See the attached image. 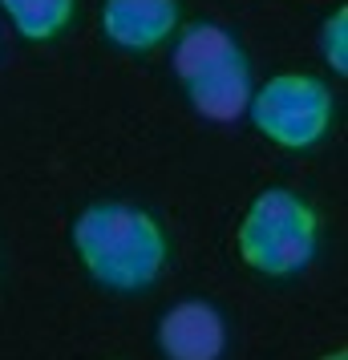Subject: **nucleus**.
<instances>
[{
    "label": "nucleus",
    "instance_id": "423d86ee",
    "mask_svg": "<svg viewBox=\"0 0 348 360\" xmlns=\"http://www.w3.org/2000/svg\"><path fill=\"white\" fill-rule=\"evenodd\" d=\"M179 20L174 0H105L101 29L122 49H154L162 45Z\"/></svg>",
    "mask_w": 348,
    "mask_h": 360
},
{
    "label": "nucleus",
    "instance_id": "39448f33",
    "mask_svg": "<svg viewBox=\"0 0 348 360\" xmlns=\"http://www.w3.org/2000/svg\"><path fill=\"white\" fill-rule=\"evenodd\" d=\"M158 344L170 360H219L223 344H227V328L211 304L191 300V304H179L162 316Z\"/></svg>",
    "mask_w": 348,
    "mask_h": 360
},
{
    "label": "nucleus",
    "instance_id": "7ed1b4c3",
    "mask_svg": "<svg viewBox=\"0 0 348 360\" xmlns=\"http://www.w3.org/2000/svg\"><path fill=\"white\" fill-rule=\"evenodd\" d=\"M239 255L267 276H292L316 255V214L292 191H264L239 223Z\"/></svg>",
    "mask_w": 348,
    "mask_h": 360
},
{
    "label": "nucleus",
    "instance_id": "20e7f679",
    "mask_svg": "<svg viewBox=\"0 0 348 360\" xmlns=\"http://www.w3.org/2000/svg\"><path fill=\"white\" fill-rule=\"evenodd\" d=\"M255 126L288 150H304L320 142L332 126V94L320 77L280 73L247 101Z\"/></svg>",
    "mask_w": 348,
    "mask_h": 360
},
{
    "label": "nucleus",
    "instance_id": "f257e3e1",
    "mask_svg": "<svg viewBox=\"0 0 348 360\" xmlns=\"http://www.w3.org/2000/svg\"><path fill=\"white\" fill-rule=\"evenodd\" d=\"M73 247L105 288L134 292L158 279L166 263V239L146 211L122 202H98L73 223Z\"/></svg>",
    "mask_w": 348,
    "mask_h": 360
},
{
    "label": "nucleus",
    "instance_id": "6e6552de",
    "mask_svg": "<svg viewBox=\"0 0 348 360\" xmlns=\"http://www.w3.org/2000/svg\"><path fill=\"white\" fill-rule=\"evenodd\" d=\"M324 57L336 73H348V17L344 8H336L332 20L324 25Z\"/></svg>",
    "mask_w": 348,
    "mask_h": 360
},
{
    "label": "nucleus",
    "instance_id": "0eeeda50",
    "mask_svg": "<svg viewBox=\"0 0 348 360\" xmlns=\"http://www.w3.org/2000/svg\"><path fill=\"white\" fill-rule=\"evenodd\" d=\"M0 4L17 25V33L29 41H49L73 17V0H0Z\"/></svg>",
    "mask_w": 348,
    "mask_h": 360
},
{
    "label": "nucleus",
    "instance_id": "f03ea898",
    "mask_svg": "<svg viewBox=\"0 0 348 360\" xmlns=\"http://www.w3.org/2000/svg\"><path fill=\"white\" fill-rule=\"evenodd\" d=\"M174 69L195 110L211 122H235L251 101V73L243 53L219 25H191L174 45Z\"/></svg>",
    "mask_w": 348,
    "mask_h": 360
},
{
    "label": "nucleus",
    "instance_id": "1a4fd4ad",
    "mask_svg": "<svg viewBox=\"0 0 348 360\" xmlns=\"http://www.w3.org/2000/svg\"><path fill=\"white\" fill-rule=\"evenodd\" d=\"M324 360H348V356H344V352H336V356H324Z\"/></svg>",
    "mask_w": 348,
    "mask_h": 360
}]
</instances>
